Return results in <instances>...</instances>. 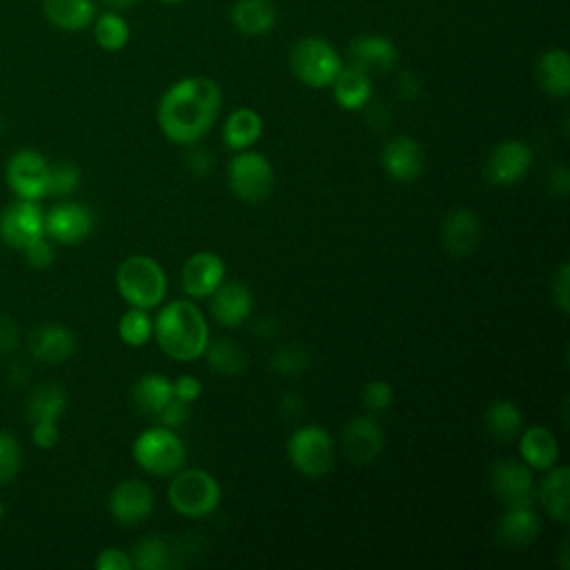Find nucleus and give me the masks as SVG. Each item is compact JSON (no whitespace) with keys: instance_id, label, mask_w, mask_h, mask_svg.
I'll return each instance as SVG.
<instances>
[{"instance_id":"f257e3e1","label":"nucleus","mask_w":570,"mask_h":570,"mask_svg":"<svg viewBox=\"0 0 570 570\" xmlns=\"http://www.w3.org/2000/svg\"><path fill=\"white\" fill-rule=\"evenodd\" d=\"M223 91L214 78L187 76L174 82L158 100L156 120L165 138L180 145L200 140L216 122Z\"/></svg>"},{"instance_id":"f03ea898","label":"nucleus","mask_w":570,"mask_h":570,"mask_svg":"<svg viewBox=\"0 0 570 570\" xmlns=\"http://www.w3.org/2000/svg\"><path fill=\"white\" fill-rule=\"evenodd\" d=\"M154 336L160 350L174 361H196L205 354L209 343V327L203 312L191 301H171L167 303L156 321Z\"/></svg>"},{"instance_id":"7ed1b4c3","label":"nucleus","mask_w":570,"mask_h":570,"mask_svg":"<svg viewBox=\"0 0 570 570\" xmlns=\"http://www.w3.org/2000/svg\"><path fill=\"white\" fill-rule=\"evenodd\" d=\"M116 287L131 307L151 309L165 301L167 276L158 261L136 254L118 265Z\"/></svg>"},{"instance_id":"20e7f679","label":"nucleus","mask_w":570,"mask_h":570,"mask_svg":"<svg viewBox=\"0 0 570 570\" xmlns=\"http://www.w3.org/2000/svg\"><path fill=\"white\" fill-rule=\"evenodd\" d=\"M223 499L218 481L200 468H187L171 474L167 485V501L174 512L187 519H203L212 514Z\"/></svg>"},{"instance_id":"39448f33","label":"nucleus","mask_w":570,"mask_h":570,"mask_svg":"<svg viewBox=\"0 0 570 570\" xmlns=\"http://www.w3.org/2000/svg\"><path fill=\"white\" fill-rule=\"evenodd\" d=\"M343 67L336 47L321 36H303L289 49V69L298 82L312 89L332 85Z\"/></svg>"},{"instance_id":"423d86ee","label":"nucleus","mask_w":570,"mask_h":570,"mask_svg":"<svg viewBox=\"0 0 570 570\" xmlns=\"http://www.w3.org/2000/svg\"><path fill=\"white\" fill-rule=\"evenodd\" d=\"M134 461L140 470L154 476H171L187 461L183 439L171 428H149L140 432L131 445Z\"/></svg>"},{"instance_id":"0eeeda50","label":"nucleus","mask_w":570,"mask_h":570,"mask_svg":"<svg viewBox=\"0 0 570 570\" xmlns=\"http://www.w3.org/2000/svg\"><path fill=\"white\" fill-rule=\"evenodd\" d=\"M334 439L321 425H303L287 439V456L303 476L316 479L330 472L334 463Z\"/></svg>"},{"instance_id":"6e6552de","label":"nucleus","mask_w":570,"mask_h":570,"mask_svg":"<svg viewBox=\"0 0 570 570\" xmlns=\"http://www.w3.org/2000/svg\"><path fill=\"white\" fill-rule=\"evenodd\" d=\"M227 183L238 200L256 205L272 196L274 167L263 154L243 149L227 167Z\"/></svg>"},{"instance_id":"1a4fd4ad","label":"nucleus","mask_w":570,"mask_h":570,"mask_svg":"<svg viewBox=\"0 0 570 570\" xmlns=\"http://www.w3.org/2000/svg\"><path fill=\"white\" fill-rule=\"evenodd\" d=\"M7 185L22 200H40L47 196L49 163L33 149L16 151L7 163Z\"/></svg>"},{"instance_id":"9d476101","label":"nucleus","mask_w":570,"mask_h":570,"mask_svg":"<svg viewBox=\"0 0 570 570\" xmlns=\"http://www.w3.org/2000/svg\"><path fill=\"white\" fill-rule=\"evenodd\" d=\"M40 236H45V212L38 200L18 198L0 212V238L7 247L22 249Z\"/></svg>"},{"instance_id":"9b49d317","label":"nucleus","mask_w":570,"mask_h":570,"mask_svg":"<svg viewBox=\"0 0 570 570\" xmlns=\"http://www.w3.org/2000/svg\"><path fill=\"white\" fill-rule=\"evenodd\" d=\"M490 485L497 499L510 505H532L534 501V476L532 468L517 459H501L490 470Z\"/></svg>"},{"instance_id":"f8f14e48","label":"nucleus","mask_w":570,"mask_h":570,"mask_svg":"<svg viewBox=\"0 0 570 570\" xmlns=\"http://www.w3.org/2000/svg\"><path fill=\"white\" fill-rule=\"evenodd\" d=\"M532 165V149L521 140H503L485 158V178L492 185L510 187L523 180Z\"/></svg>"},{"instance_id":"ddd939ff","label":"nucleus","mask_w":570,"mask_h":570,"mask_svg":"<svg viewBox=\"0 0 570 570\" xmlns=\"http://www.w3.org/2000/svg\"><path fill=\"white\" fill-rule=\"evenodd\" d=\"M94 229V214L87 205L76 200H62L45 214V236L62 243L76 245L85 240Z\"/></svg>"},{"instance_id":"4468645a","label":"nucleus","mask_w":570,"mask_h":570,"mask_svg":"<svg viewBox=\"0 0 570 570\" xmlns=\"http://www.w3.org/2000/svg\"><path fill=\"white\" fill-rule=\"evenodd\" d=\"M109 514L120 525H136L142 523L154 510V492L140 479H125L120 481L107 499Z\"/></svg>"},{"instance_id":"2eb2a0df","label":"nucleus","mask_w":570,"mask_h":570,"mask_svg":"<svg viewBox=\"0 0 570 570\" xmlns=\"http://www.w3.org/2000/svg\"><path fill=\"white\" fill-rule=\"evenodd\" d=\"M399 51L394 42L379 33H358L347 45V62L363 69L367 76H385L394 69Z\"/></svg>"},{"instance_id":"dca6fc26","label":"nucleus","mask_w":570,"mask_h":570,"mask_svg":"<svg viewBox=\"0 0 570 570\" xmlns=\"http://www.w3.org/2000/svg\"><path fill=\"white\" fill-rule=\"evenodd\" d=\"M341 448L350 463L365 465L383 450V430L372 416H354L341 432Z\"/></svg>"},{"instance_id":"f3484780","label":"nucleus","mask_w":570,"mask_h":570,"mask_svg":"<svg viewBox=\"0 0 570 570\" xmlns=\"http://www.w3.org/2000/svg\"><path fill=\"white\" fill-rule=\"evenodd\" d=\"M225 281V263L212 252L191 254L180 272L183 292L191 298H209L212 292Z\"/></svg>"},{"instance_id":"a211bd4d","label":"nucleus","mask_w":570,"mask_h":570,"mask_svg":"<svg viewBox=\"0 0 570 570\" xmlns=\"http://www.w3.org/2000/svg\"><path fill=\"white\" fill-rule=\"evenodd\" d=\"M254 307L249 287L240 281H223L209 296V314L223 327H238L247 321Z\"/></svg>"},{"instance_id":"6ab92c4d","label":"nucleus","mask_w":570,"mask_h":570,"mask_svg":"<svg viewBox=\"0 0 570 570\" xmlns=\"http://www.w3.org/2000/svg\"><path fill=\"white\" fill-rule=\"evenodd\" d=\"M441 240L448 254L452 256H470L476 252L481 243V223L476 214L468 207H454L445 214L441 227Z\"/></svg>"},{"instance_id":"aec40b11","label":"nucleus","mask_w":570,"mask_h":570,"mask_svg":"<svg viewBox=\"0 0 570 570\" xmlns=\"http://www.w3.org/2000/svg\"><path fill=\"white\" fill-rule=\"evenodd\" d=\"M381 165L399 183H412L423 171V149L412 136H396L383 145Z\"/></svg>"},{"instance_id":"412c9836","label":"nucleus","mask_w":570,"mask_h":570,"mask_svg":"<svg viewBox=\"0 0 570 570\" xmlns=\"http://www.w3.org/2000/svg\"><path fill=\"white\" fill-rule=\"evenodd\" d=\"M29 347L31 354L49 365H60L65 361H69L76 352V336L71 330H67L65 325L58 323H47L40 325L31 338H29Z\"/></svg>"},{"instance_id":"4be33fe9","label":"nucleus","mask_w":570,"mask_h":570,"mask_svg":"<svg viewBox=\"0 0 570 570\" xmlns=\"http://www.w3.org/2000/svg\"><path fill=\"white\" fill-rule=\"evenodd\" d=\"M541 534V519L532 505H510L497 523V539L510 548H523Z\"/></svg>"},{"instance_id":"5701e85b","label":"nucleus","mask_w":570,"mask_h":570,"mask_svg":"<svg viewBox=\"0 0 570 570\" xmlns=\"http://www.w3.org/2000/svg\"><path fill=\"white\" fill-rule=\"evenodd\" d=\"M330 87L336 105L345 111H358L372 98V76L350 62H343Z\"/></svg>"},{"instance_id":"b1692460","label":"nucleus","mask_w":570,"mask_h":570,"mask_svg":"<svg viewBox=\"0 0 570 570\" xmlns=\"http://www.w3.org/2000/svg\"><path fill=\"white\" fill-rule=\"evenodd\" d=\"M543 510L557 523H568L570 514V470L566 465H552L550 472L534 488Z\"/></svg>"},{"instance_id":"393cba45","label":"nucleus","mask_w":570,"mask_h":570,"mask_svg":"<svg viewBox=\"0 0 570 570\" xmlns=\"http://www.w3.org/2000/svg\"><path fill=\"white\" fill-rule=\"evenodd\" d=\"M539 87L552 98H566L570 94V56L561 47L546 49L534 65Z\"/></svg>"},{"instance_id":"a878e982","label":"nucleus","mask_w":570,"mask_h":570,"mask_svg":"<svg viewBox=\"0 0 570 570\" xmlns=\"http://www.w3.org/2000/svg\"><path fill=\"white\" fill-rule=\"evenodd\" d=\"M276 18L278 13L272 0H236L229 11L234 29L249 38L269 33L276 24Z\"/></svg>"},{"instance_id":"bb28decb","label":"nucleus","mask_w":570,"mask_h":570,"mask_svg":"<svg viewBox=\"0 0 570 570\" xmlns=\"http://www.w3.org/2000/svg\"><path fill=\"white\" fill-rule=\"evenodd\" d=\"M519 454L525 465L537 470H550L559 459V443L557 436L543 428L532 425L519 432Z\"/></svg>"},{"instance_id":"cd10ccee","label":"nucleus","mask_w":570,"mask_h":570,"mask_svg":"<svg viewBox=\"0 0 570 570\" xmlns=\"http://www.w3.org/2000/svg\"><path fill=\"white\" fill-rule=\"evenodd\" d=\"M42 13L62 31H82L96 18L94 0H42Z\"/></svg>"},{"instance_id":"c85d7f7f","label":"nucleus","mask_w":570,"mask_h":570,"mask_svg":"<svg viewBox=\"0 0 570 570\" xmlns=\"http://www.w3.org/2000/svg\"><path fill=\"white\" fill-rule=\"evenodd\" d=\"M263 134V118L249 107L234 109L223 125V142L232 151L249 149Z\"/></svg>"},{"instance_id":"c756f323","label":"nucleus","mask_w":570,"mask_h":570,"mask_svg":"<svg viewBox=\"0 0 570 570\" xmlns=\"http://www.w3.org/2000/svg\"><path fill=\"white\" fill-rule=\"evenodd\" d=\"M174 399L171 392V381L163 374H145L140 376L134 387H131V401L134 405L147 414V416H158L160 410Z\"/></svg>"},{"instance_id":"7c9ffc66","label":"nucleus","mask_w":570,"mask_h":570,"mask_svg":"<svg viewBox=\"0 0 570 570\" xmlns=\"http://www.w3.org/2000/svg\"><path fill=\"white\" fill-rule=\"evenodd\" d=\"M485 430L497 441H512L523 430V416L521 410L505 399L492 401L483 412Z\"/></svg>"},{"instance_id":"2f4dec72","label":"nucleus","mask_w":570,"mask_h":570,"mask_svg":"<svg viewBox=\"0 0 570 570\" xmlns=\"http://www.w3.org/2000/svg\"><path fill=\"white\" fill-rule=\"evenodd\" d=\"M67 394L58 383H40L27 401V416L31 423L36 421H56L65 414Z\"/></svg>"},{"instance_id":"473e14b6","label":"nucleus","mask_w":570,"mask_h":570,"mask_svg":"<svg viewBox=\"0 0 570 570\" xmlns=\"http://www.w3.org/2000/svg\"><path fill=\"white\" fill-rule=\"evenodd\" d=\"M203 356H207V367L218 376H236L247 367L245 350L225 336L207 343Z\"/></svg>"},{"instance_id":"72a5a7b5","label":"nucleus","mask_w":570,"mask_h":570,"mask_svg":"<svg viewBox=\"0 0 570 570\" xmlns=\"http://www.w3.org/2000/svg\"><path fill=\"white\" fill-rule=\"evenodd\" d=\"M94 38L105 51H120L129 42V22L118 11H102L94 18Z\"/></svg>"},{"instance_id":"f704fd0d","label":"nucleus","mask_w":570,"mask_h":570,"mask_svg":"<svg viewBox=\"0 0 570 570\" xmlns=\"http://www.w3.org/2000/svg\"><path fill=\"white\" fill-rule=\"evenodd\" d=\"M169 546L160 537H142L134 543L129 559L136 570H160L169 566Z\"/></svg>"},{"instance_id":"c9c22d12","label":"nucleus","mask_w":570,"mask_h":570,"mask_svg":"<svg viewBox=\"0 0 570 570\" xmlns=\"http://www.w3.org/2000/svg\"><path fill=\"white\" fill-rule=\"evenodd\" d=\"M118 336L129 347H142L154 336V321L149 318L147 309L131 307L118 321Z\"/></svg>"},{"instance_id":"e433bc0d","label":"nucleus","mask_w":570,"mask_h":570,"mask_svg":"<svg viewBox=\"0 0 570 570\" xmlns=\"http://www.w3.org/2000/svg\"><path fill=\"white\" fill-rule=\"evenodd\" d=\"M80 185V169L71 160H60L56 165H49V178H47V196L65 198L73 194Z\"/></svg>"},{"instance_id":"4c0bfd02","label":"nucleus","mask_w":570,"mask_h":570,"mask_svg":"<svg viewBox=\"0 0 570 570\" xmlns=\"http://www.w3.org/2000/svg\"><path fill=\"white\" fill-rule=\"evenodd\" d=\"M20 465H22V448L18 439L0 430V485L11 483Z\"/></svg>"},{"instance_id":"58836bf2","label":"nucleus","mask_w":570,"mask_h":570,"mask_svg":"<svg viewBox=\"0 0 570 570\" xmlns=\"http://www.w3.org/2000/svg\"><path fill=\"white\" fill-rule=\"evenodd\" d=\"M272 365L283 376H296L307 367V352L298 345H285L274 352Z\"/></svg>"},{"instance_id":"ea45409f","label":"nucleus","mask_w":570,"mask_h":570,"mask_svg":"<svg viewBox=\"0 0 570 570\" xmlns=\"http://www.w3.org/2000/svg\"><path fill=\"white\" fill-rule=\"evenodd\" d=\"M394 401V390L387 381L383 379H374L370 383H365L363 387V403L367 410L372 412H381V410H387Z\"/></svg>"},{"instance_id":"a19ab883","label":"nucleus","mask_w":570,"mask_h":570,"mask_svg":"<svg viewBox=\"0 0 570 570\" xmlns=\"http://www.w3.org/2000/svg\"><path fill=\"white\" fill-rule=\"evenodd\" d=\"M20 252H22L27 265H31L33 269H47L56 261V249H53V245L45 236L31 240Z\"/></svg>"},{"instance_id":"79ce46f5","label":"nucleus","mask_w":570,"mask_h":570,"mask_svg":"<svg viewBox=\"0 0 570 570\" xmlns=\"http://www.w3.org/2000/svg\"><path fill=\"white\" fill-rule=\"evenodd\" d=\"M552 303L559 312H570V267L568 263H561L557 274L552 276Z\"/></svg>"},{"instance_id":"37998d69","label":"nucleus","mask_w":570,"mask_h":570,"mask_svg":"<svg viewBox=\"0 0 570 570\" xmlns=\"http://www.w3.org/2000/svg\"><path fill=\"white\" fill-rule=\"evenodd\" d=\"M158 419H160V425L176 430V428H180L183 423H187V419H189V403H185V401H180V399L174 396V399L160 410Z\"/></svg>"},{"instance_id":"c03bdc74","label":"nucleus","mask_w":570,"mask_h":570,"mask_svg":"<svg viewBox=\"0 0 570 570\" xmlns=\"http://www.w3.org/2000/svg\"><path fill=\"white\" fill-rule=\"evenodd\" d=\"M94 566L98 570H131V559H129V554L125 550L111 546V548L100 550V554L96 557Z\"/></svg>"},{"instance_id":"a18cd8bd","label":"nucleus","mask_w":570,"mask_h":570,"mask_svg":"<svg viewBox=\"0 0 570 570\" xmlns=\"http://www.w3.org/2000/svg\"><path fill=\"white\" fill-rule=\"evenodd\" d=\"M31 439L40 450H51L60 439L58 423L56 421H36L33 430H31Z\"/></svg>"},{"instance_id":"49530a36","label":"nucleus","mask_w":570,"mask_h":570,"mask_svg":"<svg viewBox=\"0 0 570 570\" xmlns=\"http://www.w3.org/2000/svg\"><path fill=\"white\" fill-rule=\"evenodd\" d=\"M171 392H174L176 399H180L185 403H191V401H196L200 396L203 385H200V381L196 376L183 374L176 381H171Z\"/></svg>"},{"instance_id":"de8ad7c7","label":"nucleus","mask_w":570,"mask_h":570,"mask_svg":"<svg viewBox=\"0 0 570 570\" xmlns=\"http://www.w3.org/2000/svg\"><path fill=\"white\" fill-rule=\"evenodd\" d=\"M18 347V327L9 316L0 314V354L13 352Z\"/></svg>"},{"instance_id":"09e8293b","label":"nucleus","mask_w":570,"mask_h":570,"mask_svg":"<svg viewBox=\"0 0 570 570\" xmlns=\"http://www.w3.org/2000/svg\"><path fill=\"white\" fill-rule=\"evenodd\" d=\"M550 189L557 194V196H566L568 189H570V174H568V167L566 165H557L550 174Z\"/></svg>"},{"instance_id":"8fccbe9b","label":"nucleus","mask_w":570,"mask_h":570,"mask_svg":"<svg viewBox=\"0 0 570 570\" xmlns=\"http://www.w3.org/2000/svg\"><path fill=\"white\" fill-rule=\"evenodd\" d=\"M399 89H401V96L403 98H414L419 94V80L414 73L410 71H403L401 78H399Z\"/></svg>"},{"instance_id":"3c124183","label":"nucleus","mask_w":570,"mask_h":570,"mask_svg":"<svg viewBox=\"0 0 570 570\" xmlns=\"http://www.w3.org/2000/svg\"><path fill=\"white\" fill-rule=\"evenodd\" d=\"M189 158H191L189 165H191V169H194L198 176H205V174L212 169V163H209L212 158L207 156L205 149H196V154H191Z\"/></svg>"},{"instance_id":"603ef678","label":"nucleus","mask_w":570,"mask_h":570,"mask_svg":"<svg viewBox=\"0 0 570 570\" xmlns=\"http://www.w3.org/2000/svg\"><path fill=\"white\" fill-rule=\"evenodd\" d=\"M109 11H118V13H125L129 11L138 0H100Z\"/></svg>"},{"instance_id":"864d4df0","label":"nucleus","mask_w":570,"mask_h":570,"mask_svg":"<svg viewBox=\"0 0 570 570\" xmlns=\"http://www.w3.org/2000/svg\"><path fill=\"white\" fill-rule=\"evenodd\" d=\"M158 2H163V4H180L185 0H158Z\"/></svg>"},{"instance_id":"5fc2aeb1","label":"nucleus","mask_w":570,"mask_h":570,"mask_svg":"<svg viewBox=\"0 0 570 570\" xmlns=\"http://www.w3.org/2000/svg\"><path fill=\"white\" fill-rule=\"evenodd\" d=\"M2 514H4V508H2V503H0V519H2Z\"/></svg>"},{"instance_id":"6e6d98bb","label":"nucleus","mask_w":570,"mask_h":570,"mask_svg":"<svg viewBox=\"0 0 570 570\" xmlns=\"http://www.w3.org/2000/svg\"><path fill=\"white\" fill-rule=\"evenodd\" d=\"M2 129H4V125H2V120H0V134H2Z\"/></svg>"}]
</instances>
